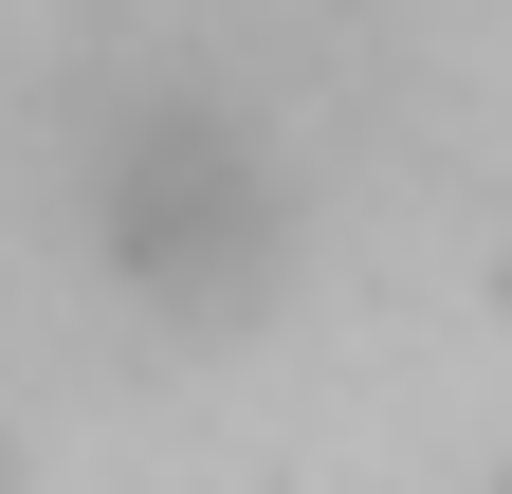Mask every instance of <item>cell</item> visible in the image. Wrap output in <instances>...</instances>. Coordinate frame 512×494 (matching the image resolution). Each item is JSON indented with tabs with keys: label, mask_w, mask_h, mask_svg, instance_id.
Masks as SVG:
<instances>
[{
	"label": "cell",
	"mask_w": 512,
	"mask_h": 494,
	"mask_svg": "<svg viewBox=\"0 0 512 494\" xmlns=\"http://www.w3.org/2000/svg\"><path fill=\"white\" fill-rule=\"evenodd\" d=\"M74 238L165 330H238L293 275V165L256 147V110L220 74H110L74 110Z\"/></svg>",
	"instance_id": "6da1fadb"
}]
</instances>
